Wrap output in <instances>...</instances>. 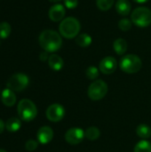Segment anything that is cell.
I'll use <instances>...</instances> for the list:
<instances>
[{"label":"cell","instance_id":"17","mask_svg":"<svg viewBox=\"0 0 151 152\" xmlns=\"http://www.w3.org/2000/svg\"><path fill=\"white\" fill-rule=\"evenodd\" d=\"M21 126L20 119L17 118H11L5 123V128L10 133H15L20 130Z\"/></svg>","mask_w":151,"mask_h":152},{"label":"cell","instance_id":"25","mask_svg":"<svg viewBox=\"0 0 151 152\" xmlns=\"http://www.w3.org/2000/svg\"><path fill=\"white\" fill-rule=\"evenodd\" d=\"M133 22L128 19H122L118 22V28L123 31H128L132 28Z\"/></svg>","mask_w":151,"mask_h":152},{"label":"cell","instance_id":"26","mask_svg":"<svg viewBox=\"0 0 151 152\" xmlns=\"http://www.w3.org/2000/svg\"><path fill=\"white\" fill-rule=\"evenodd\" d=\"M38 146V143L35 141V140H28L26 143H25V149L28 151H34Z\"/></svg>","mask_w":151,"mask_h":152},{"label":"cell","instance_id":"18","mask_svg":"<svg viewBox=\"0 0 151 152\" xmlns=\"http://www.w3.org/2000/svg\"><path fill=\"white\" fill-rule=\"evenodd\" d=\"M136 134L140 138H142L143 140L148 139L151 136L150 126H149L146 124H141L136 128Z\"/></svg>","mask_w":151,"mask_h":152},{"label":"cell","instance_id":"28","mask_svg":"<svg viewBox=\"0 0 151 152\" xmlns=\"http://www.w3.org/2000/svg\"><path fill=\"white\" fill-rule=\"evenodd\" d=\"M49 56H50V55H48V53L44 51V52H43V53H40V55H39V59H40L42 61H48Z\"/></svg>","mask_w":151,"mask_h":152},{"label":"cell","instance_id":"22","mask_svg":"<svg viewBox=\"0 0 151 152\" xmlns=\"http://www.w3.org/2000/svg\"><path fill=\"white\" fill-rule=\"evenodd\" d=\"M11 31H12V28L8 22L3 21L0 23V37L1 38L3 39L7 38L10 36Z\"/></svg>","mask_w":151,"mask_h":152},{"label":"cell","instance_id":"29","mask_svg":"<svg viewBox=\"0 0 151 152\" xmlns=\"http://www.w3.org/2000/svg\"><path fill=\"white\" fill-rule=\"evenodd\" d=\"M4 126H5V125H4V123L0 119V134H2L3 132H4Z\"/></svg>","mask_w":151,"mask_h":152},{"label":"cell","instance_id":"15","mask_svg":"<svg viewBox=\"0 0 151 152\" xmlns=\"http://www.w3.org/2000/svg\"><path fill=\"white\" fill-rule=\"evenodd\" d=\"M48 65L53 70L59 71L63 68L64 61L61 56L57 54H51L48 59Z\"/></svg>","mask_w":151,"mask_h":152},{"label":"cell","instance_id":"30","mask_svg":"<svg viewBox=\"0 0 151 152\" xmlns=\"http://www.w3.org/2000/svg\"><path fill=\"white\" fill-rule=\"evenodd\" d=\"M136 3H139V4H144V3H147L149 0H133Z\"/></svg>","mask_w":151,"mask_h":152},{"label":"cell","instance_id":"2","mask_svg":"<svg viewBox=\"0 0 151 152\" xmlns=\"http://www.w3.org/2000/svg\"><path fill=\"white\" fill-rule=\"evenodd\" d=\"M81 28L80 22L77 19L74 17H68L61 20L59 26L60 34L68 39H72L77 37L79 34Z\"/></svg>","mask_w":151,"mask_h":152},{"label":"cell","instance_id":"3","mask_svg":"<svg viewBox=\"0 0 151 152\" xmlns=\"http://www.w3.org/2000/svg\"><path fill=\"white\" fill-rule=\"evenodd\" d=\"M17 111L20 118L26 122L32 121L37 115L36 106L28 99H22L20 101L17 106Z\"/></svg>","mask_w":151,"mask_h":152},{"label":"cell","instance_id":"31","mask_svg":"<svg viewBox=\"0 0 151 152\" xmlns=\"http://www.w3.org/2000/svg\"><path fill=\"white\" fill-rule=\"evenodd\" d=\"M50 2H53V3H57V2H60L61 0H49Z\"/></svg>","mask_w":151,"mask_h":152},{"label":"cell","instance_id":"32","mask_svg":"<svg viewBox=\"0 0 151 152\" xmlns=\"http://www.w3.org/2000/svg\"><path fill=\"white\" fill-rule=\"evenodd\" d=\"M0 152H7L6 151H4V150H0Z\"/></svg>","mask_w":151,"mask_h":152},{"label":"cell","instance_id":"14","mask_svg":"<svg viewBox=\"0 0 151 152\" xmlns=\"http://www.w3.org/2000/svg\"><path fill=\"white\" fill-rule=\"evenodd\" d=\"M115 7L118 14L126 16L130 13L132 5L128 0H117L115 4Z\"/></svg>","mask_w":151,"mask_h":152},{"label":"cell","instance_id":"24","mask_svg":"<svg viewBox=\"0 0 151 152\" xmlns=\"http://www.w3.org/2000/svg\"><path fill=\"white\" fill-rule=\"evenodd\" d=\"M85 75L86 77L91 79V80H94L99 77V69L94 67V66H90L86 69L85 70Z\"/></svg>","mask_w":151,"mask_h":152},{"label":"cell","instance_id":"16","mask_svg":"<svg viewBox=\"0 0 151 152\" xmlns=\"http://www.w3.org/2000/svg\"><path fill=\"white\" fill-rule=\"evenodd\" d=\"M127 42L124 38H117L113 43V49L118 55H124L127 51Z\"/></svg>","mask_w":151,"mask_h":152},{"label":"cell","instance_id":"4","mask_svg":"<svg viewBox=\"0 0 151 152\" xmlns=\"http://www.w3.org/2000/svg\"><path fill=\"white\" fill-rule=\"evenodd\" d=\"M120 69L128 74H134L141 70L142 61L141 58L135 54H127L121 58L119 61Z\"/></svg>","mask_w":151,"mask_h":152},{"label":"cell","instance_id":"7","mask_svg":"<svg viewBox=\"0 0 151 152\" xmlns=\"http://www.w3.org/2000/svg\"><path fill=\"white\" fill-rule=\"evenodd\" d=\"M28 83L29 79L27 75L23 73H16L8 79L6 86L13 92H21L28 86Z\"/></svg>","mask_w":151,"mask_h":152},{"label":"cell","instance_id":"19","mask_svg":"<svg viewBox=\"0 0 151 152\" xmlns=\"http://www.w3.org/2000/svg\"><path fill=\"white\" fill-rule=\"evenodd\" d=\"M92 37L89 34H80L76 37V43L81 47H87L92 44Z\"/></svg>","mask_w":151,"mask_h":152},{"label":"cell","instance_id":"5","mask_svg":"<svg viewBox=\"0 0 151 152\" xmlns=\"http://www.w3.org/2000/svg\"><path fill=\"white\" fill-rule=\"evenodd\" d=\"M131 20L139 28H147L151 24V10L148 7L140 6L133 10Z\"/></svg>","mask_w":151,"mask_h":152},{"label":"cell","instance_id":"12","mask_svg":"<svg viewBox=\"0 0 151 152\" xmlns=\"http://www.w3.org/2000/svg\"><path fill=\"white\" fill-rule=\"evenodd\" d=\"M36 137L38 142H40L41 144H47L53 138V131L49 126H42L41 128H39Z\"/></svg>","mask_w":151,"mask_h":152},{"label":"cell","instance_id":"23","mask_svg":"<svg viewBox=\"0 0 151 152\" xmlns=\"http://www.w3.org/2000/svg\"><path fill=\"white\" fill-rule=\"evenodd\" d=\"M114 4V0H96V5L101 11H108Z\"/></svg>","mask_w":151,"mask_h":152},{"label":"cell","instance_id":"21","mask_svg":"<svg viewBox=\"0 0 151 152\" xmlns=\"http://www.w3.org/2000/svg\"><path fill=\"white\" fill-rule=\"evenodd\" d=\"M134 152H151V143L146 140L139 142L134 147Z\"/></svg>","mask_w":151,"mask_h":152},{"label":"cell","instance_id":"11","mask_svg":"<svg viewBox=\"0 0 151 152\" xmlns=\"http://www.w3.org/2000/svg\"><path fill=\"white\" fill-rule=\"evenodd\" d=\"M66 13V10L64 6L61 4H53L48 12V15L51 20L54 22H58L63 20L64 16Z\"/></svg>","mask_w":151,"mask_h":152},{"label":"cell","instance_id":"27","mask_svg":"<svg viewBox=\"0 0 151 152\" xmlns=\"http://www.w3.org/2000/svg\"><path fill=\"white\" fill-rule=\"evenodd\" d=\"M64 4L69 9H75L78 5V0H64Z\"/></svg>","mask_w":151,"mask_h":152},{"label":"cell","instance_id":"6","mask_svg":"<svg viewBox=\"0 0 151 152\" xmlns=\"http://www.w3.org/2000/svg\"><path fill=\"white\" fill-rule=\"evenodd\" d=\"M108 90V85L103 80H96L89 86L87 94L92 101H100L106 96Z\"/></svg>","mask_w":151,"mask_h":152},{"label":"cell","instance_id":"1","mask_svg":"<svg viewBox=\"0 0 151 152\" xmlns=\"http://www.w3.org/2000/svg\"><path fill=\"white\" fill-rule=\"evenodd\" d=\"M40 46L47 53H55L62 45L61 34L52 29H45L41 32L38 37Z\"/></svg>","mask_w":151,"mask_h":152},{"label":"cell","instance_id":"9","mask_svg":"<svg viewBox=\"0 0 151 152\" xmlns=\"http://www.w3.org/2000/svg\"><path fill=\"white\" fill-rule=\"evenodd\" d=\"M85 137V131L78 127L70 128L65 134V140L70 145L79 144Z\"/></svg>","mask_w":151,"mask_h":152},{"label":"cell","instance_id":"20","mask_svg":"<svg viewBox=\"0 0 151 152\" xmlns=\"http://www.w3.org/2000/svg\"><path fill=\"white\" fill-rule=\"evenodd\" d=\"M85 136L89 141H95L101 136V131L95 126H91L85 132Z\"/></svg>","mask_w":151,"mask_h":152},{"label":"cell","instance_id":"8","mask_svg":"<svg viewBox=\"0 0 151 152\" xmlns=\"http://www.w3.org/2000/svg\"><path fill=\"white\" fill-rule=\"evenodd\" d=\"M45 115L48 120L52 122H59L65 116V109L59 103H53L47 108Z\"/></svg>","mask_w":151,"mask_h":152},{"label":"cell","instance_id":"10","mask_svg":"<svg viewBox=\"0 0 151 152\" xmlns=\"http://www.w3.org/2000/svg\"><path fill=\"white\" fill-rule=\"evenodd\" d=\"M117 60L112 56H107L103 58L101 61L100 65H99L101 72L105 75H109L115 72L117 69Z\"/></svg>","mask_w":151,"mask_h":152},{"label":"cell","instance_id":"13","mask_svg":"<svg viewBox=\"0 0 151 152\" xmlns=\"http://www.w3.org/2000/svg\"><path fill=\"white\" fill-rule=\"evenodd\" d=\"M1 101L4 105H5L7 107H12L16 102V95L13 91L6 88L4 91H2Z\"/></svg>","mask_w":151,"mask_h":152}]
</instances>
